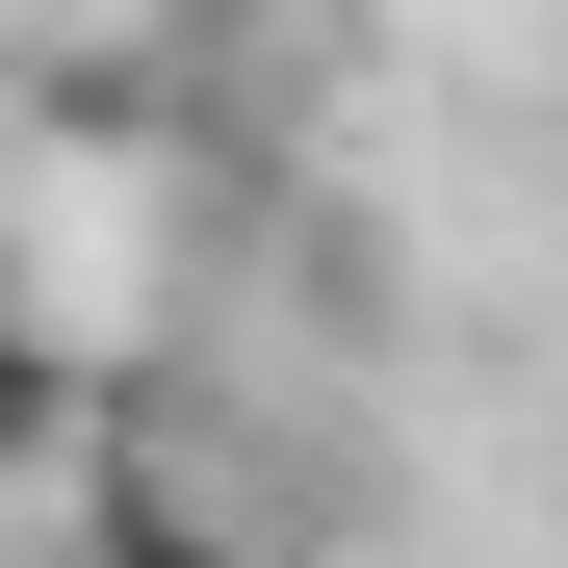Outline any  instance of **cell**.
Masks as SVG:
<instances>
[{
  "mask_svg": "<svg viewBox=\"0 0 568 568\" xmlns=\"http://www.w3.org/2000/svg\"><path fill=\"white\" fill-rule=\"evenodd\" d=\"M78 568H311V517L258 491V465H207V439H155V414H104L78 439Z\"/></svg>",
  "mask_w": 568,
  "mask_h": 568,
  "instance_id": "cell-1",
  "label": "cell"
},
{
  "mask_svg": "<svg viewBox=\"0 0 568 568\" xmlns=\"http://www.w3.org/2000/svg\"><path fill=\"white\" fill-rule=\"evenodd\" d=\"M78 439H104V388H78V336L0 284V491H78Z\"/></svg>",
  "mask_w": 568,
  "mask_h": 568,
  "instance_id": "cell-2",
  "label": "cell"
}]
</instances>
